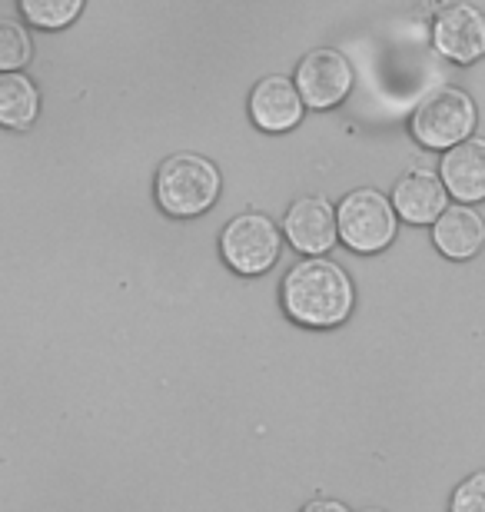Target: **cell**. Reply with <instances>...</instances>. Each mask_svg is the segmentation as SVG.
Segmentation results:
<instances>
[{
	"label": "cell",
	"instance_id": "ba28073f",
	"mask_svg": "<svg viewBox=\"0 0 485 512\" xmlns=\"http://www.w3.org/2000/svg\"><path fill=\"white\" fill-rule=\"evenodd\" d=\"M432 44L452 64H476L485 54V14L472 4H446L432 20Z\"/></svg>",
	"mask_w": 485,
	"mask_h": 512
},
{
	"label": "cell",
	"instance_id": "52a82bcc",
	"mask_svg": "<svg viewBox=\"0 0 485 512\" xmlns=\"http://www.w3.org/2000/svg\"><path fill=\"white\" fill-rule=\"evenodd\" d=\"M283 240L303 256H326L339 243V223H336V207L319 193L299 197L290 203V210L283 213Z\"/></svg>",
	"mask_w": 485,
	"mask_h": 512
},
{
	"label": "cell",
	"instance_id": "30bf717a",
	"mask_svg": "<svg viewBox=\"0 0 485 512\" xmlns=\"http://www.w3.org/2000/svg\"><path fill=\"white\" fill-rule=\"evenodd\" d=\"M392 210L412 227H432L449 210V190L432 170H409L392 187Z\"/></svg>",
	"mask_w": 485,
	"mask_h": 512
},
{
	"label": "cell",
	"instance_id": "3957f363",
	"mask_svg": "<svg viewBox=\"0 0 485 512\" xmlns=\"http://www.w3.org/2000/svg\"><path fill=\"white\" fill-rule=\"evenodd\" d=\"M476 100L462 87H436L412 110L409 130L426 150H452L466 143L476 130Z\"/></svg>",
	"mask_w": 485,
	"mask_h": 512
},
{
	"label": "cell",
	"instance_id": "9a60e30c",
	"mask_svg": "<svg viewBox=\"0 0 485 512\" xmlns=\"http://www.w3.org/2000/svg\"><path fill=\"white\" fill-rule=\"evenodd\" d=\"M34 60V37L24 20L0 17V74H24Z\"/></svg>",
	"mask_w": 485,
	"mask_h": 512
},
{
	"label": "cell",
	"instance_id": "e0dca14e",
	"mask_svg": "<svg viewBox=\"0 0 485 512\" xmlns=\"http://www.w3.org/2000/svg\"><path fill=\"white\" fill-rule=\"evenodd\" d=\"M299 512H353L346 503H339V499H329V496H316L309 499V503L299 509Z\"/></svg>",
	"mask_w": 485,
	"mask_h": 512
},
{
	"label": "cell",
	"instance_id": "4fadbf2b",
	"mask_svg": "<svg viewBox=\"0 0 485 512\" xmlns=\"http://www.w3.org/2000/svg\"><path fill=\"white\" fill-rule=\"evenodd\" d=\"M40 117V90L27 74H0V127L24 133Z\"/></svg>",
	"mask_w": 485,
	"mask_h": 512
},
{
	"label": "cell",
	"instance_id": "7a4b0ae2",
	"mask_svg": "<svg viewBox=\"0 0 485 512\" xmlns=\"http://www.w3.org/2000/svg\"><path fill=\"white\" fill-rule=\"evenodd\" d=\"M220 193H223L220 167L210 157L193 150L170 153L157 167V177H153L157 207L173 220H193L210 213L216 207V200H220Z\"/></svg>",
	"mask_w": 485,
	"mask_h": 512
},
{
	"label": "cell",
	"instance_id": "9c48e42d",
	"mask_svg": "<svg viewBox=\"0 0 485 512\" xmlns=\"http://www.w3.org/2000/svg\"><path fill=\"white\" fill-rule=\"evenodd\" d=\"M246 110H250L253 127L263 133H290L306 117L303 97H299L293 80L283 74H266L256 80Z\"/></svg>",
	"mask_w": 485,
	"mask_h": 512
},
{
	"label": "cell",
	"instance_id": "7c38bea8",
	"mask_svg": "<svg viewBox=\"0 0 485 512\" xmlns=\"http://www.w3.org/2000/svg\"><path fill=\"white\" fill-rule=\"evenodd\" d=\"M432 243L449 260H472L485 247V220L472 207L452 203L442 217L432 223Z\"/></svg>",
	"mask_w": 485,
	"mask_h": 512
},
{
	"label": "cell",
	"instance_id": "5bb4252c",
	"mask_svg": "<svg viewBox=\"0 0 485 512\" xmlns=\"http://www.w3.org/2000/svg\"><path fill=\"white\" fill-rule=\"evenodd\" d=\"M20 17L37 30H64L84 14V0H20Z\"/></svg>",
	"mask_w": 485,
	"mask_h": 512
},
{
	"label": "cell",
	"instance_id": "ac0fdd59",
	"mask_svg": "<svg viewBox=\"0 0 485 512\" xmlns=\"http://www.w3.org/2000/svg\"><path fill=\"white\" fill-rule=\"evenodd\" d=\"M363 512H386V509H363Z\"/></svg>",
	"mask_w": 485,
	"mask_h": 512
},
{
	"label": "cell",
	"instance_id": "6da1fadb",
	"mask_svg": "<svg viewBox=\"0 0 485 512\" xmlns=\"http://www.w3.org/2000/svg\"><path fill=\"white\" fill-rule=\"evenodd\" d=\"M283 313L306 330H333L349 320L356 286L349 273L329 256H306L293 263L280 283Z\"/></svg>",
	"mask_w": 485,
	"mask_h": 512
},
{
	"label": "cell",
	"instance_id": "5b68a950",
	"mask_svg": "<svg viewBox=\"0 0 485 512\" xmlns=\"http://www.w3.org/2000/svg\"><path fill=\"white\" fill-rule=\"evenodd\" d=\"M339 243L353 253H383L396 240L399 217L392 200L376 187H356L336 203Z\"/></svg>",
	"mask_w": 485,
	"mask_h": 512
},
{
	"label": "cell",
	"instance_id": "8fae6325",
	"mask_svg": "<svg viewBox=\"0 0 485 512\" xmlns=\"http://www.w3.org/2000/svg\"><path fill=\"white\" fill-rule=\"evenodd\" d=\"M439 177L462 207L485 200V137H469L439 163Z\"/></svg>",
	"mask_w": 485,
	"mask_h": 512
},
{
	"label": "cell",
	"instance_id": "277c9868",
	"mask_svg": "<svg viewBox=\"0 0 485 512\" xmlns=\"http://www.w3.org/2000/svg\"><path fill=\"white\" fill-rule=\"evenodd\" d=\"M283 230L270 213L246 210L226 223L220 233V256L236 276L270 273L283 253Z\"/></svg>",
	"mask_w": 485,
	"mask_h": 512
},
{
	"label": "cell",
	"instance_id": "2e32d148",
	"mask_svg": "<svg viewBox=\"0 0 485 512\" xmlns=\"http://www.w3.org/2000/svg\"><path fill=\"white\" fill-rule=\"evenodd\" d=\"M449 512H485V469L456 486V493L449 499Z\"/></svg>",
	"mask_w": 485,
	"mask_h": 512
},
{
	"label": "cell",
	"instance_id": "8992f818",
	"mask_svg": "<svg viewBox=\"0 0 485 512\" xmlns=\"http://www.w3.org/2000/svg\"><path fill=\"white\" fill-rule=\"evenodd\" d=\"M293 84L303 97L306 110H333L353 94L356 74L343 50L336 47H313L299 60Z\"/></svg>",
	"mask_w": 485,
	"mask_h": 512
}]
</instances>
